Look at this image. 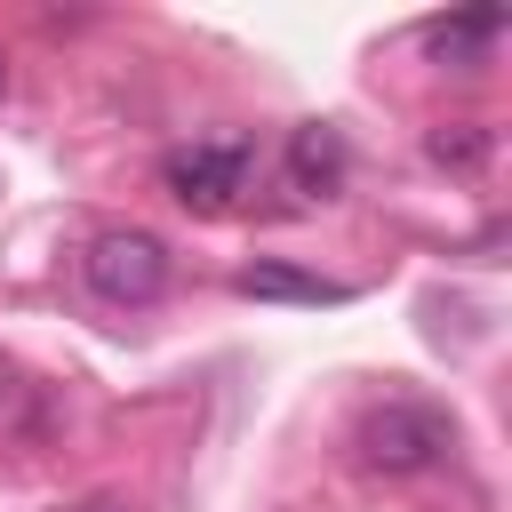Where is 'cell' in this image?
I'll list each match as a JSON object with an SVG mask.
<instances>
[{"label": "cell", "mask_w": 512, "mask_h": 512, "mask_svg": "<svg viewBox=\"0 0 512 512\" xmlns=\"http://www.w3.org/2000/svg\"><path fill=\"white\" fill-rule=\"evenodd\" d=\"M168 240L160 232H144V224H112V232H96L88 240V256H80V280L104 296V304H120V312H144V304H160L168 296Z\"/></svg>", "instance_id": "2"}, {"label": "cell", "mask_w": 512, "mask_h": 512, "mask_svg": "<svg viewBox=\"0 0 512 512\" xmlns=\"http://www.w3.org/2000/svg\"><path fill=\"white\" fill-rule=\"evenodd\" d=\"M424 152H432V168H456V176H480V168H488V152H496V136H488L480 120H440V128L424 136Z\"/></svg>", "instance_id": "7"}, {"label": "cell", "mask_w": 512, "mask_h": 512, "mask_svg": "<svg viewBox=\"0 0 512 512\" xmlns=\"http://www.w3.org/2000/svg\"><path fill=\"white\" fill-rule=\"evenodd\" d=\"M72 512H128V504H72Z\"/></svg>", "instance_id": "9"}, {"label": "cell", "mask_w": 512, "mask_h": 512, "mask_svg": "<svg viewBox=\"0 0 512 512\" xmlns=\"http://www.w3.org/2000/svg\"><path fill=\"white\" fill-rule=\"evenodd\" d=\"M160 184H168L184 208L224 216V208L248 192V144H176V152L160 160Z\"/></svg>", "instance_id": "3"}, {"label": "cell", "mask_w": 512, "mask_h": 512, "mask_svg": "<svg viewBox=\"0 0 512 512\" xmlns=\"http://www.w3.org/2000/svg\"><path fill=\"white\" fill-rule=\"evenodd\" d=\"M232 288H240V296H256V304H344V288H336V280L296 272V264H272V256L240 264V280H232Z\"/></svg>", "instance_id": "5"}, {"label": "cell", "mask_w": 512, "mask_h": 512, "mask_svg": "<svg viewBox=\"0 0 512 512\" xmlns=\"http://www.w3.org/2000/svg\"><path fill=\"white\" fill-rule=\"evenodd\" d=\"M24 416V384H16V368H0V432Z\"/></svg>", "instance_id": "8"}, {"label": "cell", "mask_w": 512, "mask_h": 512, "mask_svg": "<svg viewBox=\"0 0 512 512\" xmlns=\"http://www.w3.org/2000/svg\"><path fill=\"white\" fill-rule=\"evenodd\" d=\"M280 168H288V192H296V200H336L352 160H344V136H336L328 120H304V128H288Z\"/></svg>", "instance_id": "4"}, {"label": "cell", "mask_w": 512, "mask_h": 512, "mask_svg": "<svg viewBox=\"0 0 512 512\" xmlns=\"http://www.w3.org/2000/svg\"><path fill=\"white\" fill-rule=\"evenodd\" d=\"M0 96H8V56H0Z\"/></svg>", "instance_id": "10"}, {"label": "cell", "mask_w": 512, "mask_h": 512, "mask_svg": "<svg viewBox=\"0 0 512 512\" xmlns=\"http://www.w3.org/2000/svg\"><path fill=\"white\" fill-rule=\"evenodd\" d=\"M352 448H360V464H368V472H392V480H408V472H432V464H448V448H456V424H448V408L392 392V400H376V408L352 424Z\"/></svg>", "instance_id": "1"}, {"label": "cell", "mask_w": 512, "mask_h": 512, "mask_svg": "<svg viewBox=\"0 0 512 512\" xmlns=\"http://www.w3.org/2000/svg\"><path fill=\"white\" fill-rule=\"evenodd\" d=\"M496 40H504V8H472V16H440V24H424V48H432L440 64H456V72H472Z\"/></svg>", "instance_id": "6"}]
</instances>
